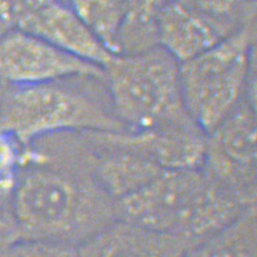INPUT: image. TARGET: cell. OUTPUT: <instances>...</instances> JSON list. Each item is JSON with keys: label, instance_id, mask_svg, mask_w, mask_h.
Segmentation results:
<instances>
[{"label": "cell", "instance_id": "19", "mask_svg": "<svg viewBox=\"0 0 257 257\" xmlns=\"http://www.w3.org/2000/svg\"><path fill=\"white\" fill-rule=\"evenodd\" d=\"M7 32H9V30L6 29L5 27H4V25L1 23V21H0V38L3 36V35H5Z\"/></svg>", "mask_w": 257, "mask_h": 257}, {"label": "cell", "instance_id": "5", "mask_svg": "<svg viewBox=\"0 0 257 257\" xmlns=\"http://www.w3.org/2000/svg\"><path fill=\"white\" fill-rule=\"evenodd\" d=\"M103 70L114 113L126 130L197 124L184 100L180 63L161 47L114 55Z\"/></svg>", "mask_w": 257, "mask_h": 257}, {"label": "cell", "instance_id": "9", "mask_svg": "<svg viewBox=\"0 0 257 257\" xmlns=\"http://www.w3.org/2000/svg\"><path fill=\"white\" fill-rule=\"evenodd\" d=\"M189 248L176 236L121 218L77 246L79 257H183Z\"/></svg>", "mask_w": 257, "mask_h": 257}, {"label": "cell", "instance_id": "8", "mask_svg": "<svg viewBox=\"0 0 257 257\" xmlns=\"http://www.w3.org/2000/svg\"><path fill=\"white\" fill-rule=\"evenodd\" d=\"M21 30L102 68L114 56L63 0H49Z\"/></svg>", "mask_w": 257, "mask_h": 257}, {"label": "cell", "instance_id": "2", "mask_svg": "<svg viewBox=\"0 0 257 257\" xmlns=\"http://www.w3.org/2000/svg\"><path fill=\"white\" fill-rule=\"evenodd\" d=\"M251 206L201 168L165 170L117 203L121 219L176 236L191 247L223 230Z\"/></svg>", "mask_w": 257, "mask_h": 257}, {"label": "cell", "instance_id": "12", "mask_svg": "<svg viewBox=\"0 0 257 257\" xmlns=\"http://www.w3.org/2000/svg\"><path fill=\"white\" fill-rule=\"evenodd\" d=\"M183 257H257L256 205L210 238L189 248Z\"/></svg>", "mask_w": 257, "mask_h": 257}, {"label": "cell", "instance_id": "13", "mask_svg": "<svg viewBox=\"0 0 257 257\" xmlns=\"http://www.w3.org/2000/svg\"><path fill=\"white\" fill-rule=\"evenodd\" d=\"M101 43L115 55V41L125 10L121 0H66Z\"/></svg>", "mask_w": 257, "mask_h": 257}, {"label": "cell", "instance_id": "18", "mask_svg": "<svg viewBox=\"0 0 257 257\" xmlns=\"http://www.w3.org/2000/svg\"><path fill=\"white\" fill-rule=\"evenodd\" d=\"M8 86H9L7 84L0 80V107H1V104L3 102V99H4V96H5L6 91H7Z\"/></svg>", "mask_w": 257, "mask_h": 257}, {"label": "cell", "instance_id": "4", "mask_svg": "<svg viewBox=\"0 0 257 257\" xmlns=\"http://www.w3.org/2000/svg\"><path fill=\"white\" fill-rule=\"evenodd\" d=\"M180 78L186 107L206 135L245 99L256 105V19L180 63Z\"/></svg>", "mask_w": 257, "mask_h": 257}, {"label": "cell", "instance_id": "10", "mask_svg": "<svg viewBox=\"0 0 257 257\" xmlns=\"http://www.w3.org/2000/svg\"><path fill=\"white\" fill-rule=\"evenodd\" d=\"M233 33L175 0L167 2L158 18L159 46L179 63L197 57Z\"/></svg>", "mask_w": 257, "mask_h": 257}, {"label": "cell", "instance_id": "6", "mask_svg": "<svg viewBox=\"0 0 257 257\" xmlns=\"http://www.w3.org/2000/svg\"><path fill=\"white\" fill-rule=\"evenodd\" d=\"M201 169L245 204L256 205V105L245 99L207 134Z\"/></svg>", "mask_w": 257, "mask_h": 257}, {"label": "cell", "instance_id": "20", "mask_svg": "<svg viewBox=\"0 0 257 257\" xmlns=\"http://www.w3.org/2000/svg\"><path fill=\"white\" fill-rule=\"evenodd\" d=\"M63 1H65V2H66V0H63Z\"/></svg>", "mask_w": 257, "mask_h": 257}, {"label": "cell", "instance_id": "17", "mask_svg": "<svg viewBox=\"0 0 257 257\" xmlns=\"http://www.w3.org/2000/svg\"><path fill=\"white\" fill-rule=\"evenodd\" d=\"M23 151L24 147L12 135L0 128V180L16 177Z\"/></svg>", "mask_w": 257, "mask_h": 257}, {"label": "cell", "instance_id": "14", "mask_svg": "<svg viewBox=\"0 0 257 257\" xmlns=\"http://www.w3.org/2000/svg\"><path fill=\"white\" fill-rule=\"evenodd\" d=\"M235 32L256 19V0H175Z\"/></svg>", "mask_w": 257, "mask_h": 257}, {"label": "cell", "instance_id": "16", "mask_svg": "<svg viewBox=\"0 0 257 257\" xmlns=\"http://www.w3.org/2000/svg\"><path fill=\"white\" fill-rule=\"evenodd\" d=\"M49 0H0V21L6 29L20 30Z\"/></svg>", "mask_w": 257, "mask_h": 257}, {"label": "cell", "instance_id": "3", "mask_svg": "<svg viewBox=\"0 0 257 257\" xmlns=\"http://www.w3.org/2000/svg\"><path fill=\"white\" fill-rule=\"evenodd\" d=\"M0 128L24 148L56 134L126 130L114 113L104 76L93 75L8 86L0 107Z\"/></svg>", "mask_w": 257, "mask_h": 257}, {"label": "cell", "instance_id": "1", "mask_svg": "<svg viewBox=\"0 0 257 257\" xmlns=\"http://www.w3.org/2000/svg\"><path fill=\"white\" fill-rule=\"evenodd\" d=\"M19 238L79 246L119 219L117 203L98 181L84 133H61L24 148L15 177Z\"/></svg>", "mask_w": 257, "mask_h": 257}, {"label": "cell", "instance_id": "11", "mask_svg": "<svg viewBox=\"0 0 257 257\" xmlns=\"http://www.w3.org/2000/svg\"><path fill=\"white\" fill-rule=\"evenodd\" d=\"M125 10L115 41L116 55H134L160 47L158 18L169 0H121Z\"/></svg>", "mask_w": 257, "mask_h": 257}, {"label": "cell", "instance_id": "7", "mask_svg": "<svg viewBox=\"0 0 257 257\" xmlns=\"http://www.w3.org/2000/svg\"><path fill=\"white\" fill-rule=\"evenodd\" d=\"M76 75L104 76V70L22 30H10L0 38V80L8 86L38 85Z\"/></svg>", "mask_w": 257, "mask_h": 257}, {"label": "cell", "instance_id": "15", "mask_svg": "<svg viewBox=\"0 0 257 257\" xmlns=\"http://www.w3.org/2000/svg\"><path fill=\"white\" fill-rule=\"evenodd\" d=\"M0 257H79V253L71 244L19 238L0 245Z\"/></svg>", "mask_w": 257, "mask_h": 257}]
</instances>
